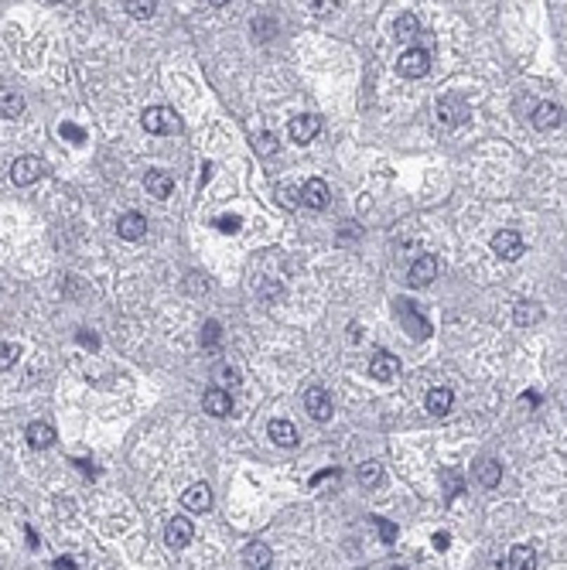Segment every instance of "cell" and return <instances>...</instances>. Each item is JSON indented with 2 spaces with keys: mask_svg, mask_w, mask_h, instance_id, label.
<instances>
[{
  "mask_svg": "<svg viewBox=\"0 0 567 570\" xmlns=\"http://www.w3.org/2000/svg\"><path fill=\"white\" fill-rule=\"evenodd\" d=\"M373 526H376V533H380V540H383V543H393V540H396V526H393L389 519L376 516V519H373Z\"/></svg>",
  "mask_w": 567,
  "mask_h": 570,
  "instance_id": "cell-35",
  "label": "cell"
},
{
  "mask_svg": "<svg viewBox=\"0 0 567 570\" xmlns=\"http://www.w3.org/2000/svg\"><path fill=\"white\" fill-rule=\"evenodd\" d=\"M55 570H76V564H72L69 557H58V560H55Z\"/></svg>",
  "mask_w": 567,
  "mask_h": 570,
  "instance_id": "cell-41",
  "label": "cell"
},
{
  "mask_svg": "<svg viewBox=\"0 0 567 570\" xmlns=\"http://www.w3.org/2000/svg\"><path fill=\"white\" fill-rule=\"evenodd\" d=\"M27 444L38 447V451L52 447L55 444V427L48 423V420H34V423H27Z\"/></svg>",
  "mask_w": 567,
  "mask_h": 570,
  "instance_id": "cell-22",
  "label": "cell"
},
{
  "mask_svg": "<svg viewBox=\"0 0 567 570\" xmlns=\"http://www.w3.org/2000/svg\"><path fill=\"white\" fill-rule=\"evenodd\" d=\"M116 233L120 239H140V236L147 233V219L140 215V212H127V215H120V222H116Z\"/></svg>",
  "mask_w": 567,
  "mask_h": 570,
  "instance_id": "cell-18",
  "label": "cell"
},
{
  "mask_svg": "<svg viewBox=\"0 0 567 570\" xmlns=\"http://www.w3.org/2000/svg\"><path fill=\"white\" fill-rule=\"evenodd\" d=\"M25 113V96L14 89H0V120H14Z\"/></svg>",
  "mask_w": 567,
  "mask_h": 570,
  "instance_id": "cell-24",
  "label": "cell"
},
{
  "mask_svg": "<svg viewBox=\"0 0 567 570\" xmlns=\"http://www.w3.org/2000/svg\"><path fill=\"white\" fill-rule=\"evenodd\" d=\"M438 277V257H431V253H420V257L411 263V273H407V280L411 287H427L431 280Z\"/></svg>",
  "mask_w": 567,
  "mask_h": 570,
  "instance_id": "cell-10",
  "label": "cell"
},
{
  "mask_svg": "<svg viewBox=\"0 0 567 570\" xmlns=\"http://www.w3.org/2000/svg\"><path fill=\"white\" fill-rule=\"evenodd\" d=\"M79 345H86V348H96V345H100V338L93 335V332H86V328H82V332H79Z\"/></svg>",
  "mask_w": 567,
  "mask_h": 570,
  "instance_id": "cell-40",
  "label": "cell"
},
{
  "mask_svg": "<svg viewBox=\"0 0 567 570\" xmlns=\"http://www.w3.org/2000/svg\"><path fill=\"white\" fill-rule=\"evenodd\" d=\"M462 489H465L462 475H458V471H448V475H444V492H448V498H458Z\"/></svg>",
  "mask_w": 567,
  "mask_h": 570,
  "instance_id": "cell-34",
  "label": "cell"
},
{
  "mask_svg": "<svg viewBox=\"0 0 567 570\" xmlns=\"http://www.w3.org/2000/svg\"><path fill=\"white\" fill-rule=\"evenodd\" d=\"M396 318L403 321V328L411 332V338H420V341H424V338H431V325H427L420 314L413 311L411 301H396Z\"/></svg>",
  "mask_w": 567,
  "mask_h": 570,
  "instance_id": "cell-9",
  "label": "cell"
},
{
  "mask_svg": "<svg viewBox=\"0 0 567 570\" xmlns=\"http://www.w3.org/2000/svg\"><path fill=\"white\" fill-rule=\"evenodd\" d=\"M41 171H45V164H41L34 154H25V157H18V161L11 164V182L27 188V184H34L38 178H41Z\"/></svg>",
  "mask_w": 567,
  "mask_h": 570,
  "instance_id": "cell-4",
  "label": "cell"
},
{
  "mask_svg": "<svg viewBox=\"0 0 567 570\" xmlns=\"http://www.w3.org/2000/svg\"><path fill=\"white\" fill-rule=\"evenodd\" d=\"M305 410H308L318 423H328L332 420V414H335V407H332V396L325 393L321 386H311L308 393H305Z\"/></svg>",
  "mask_w": 567,
  "mask_h": 570,
  "instance_id": "cell-6",
  "label": "cell"
},
{
  "mask_svg": "<svg viewBox=\"0 0 567 570\" xmlns=\"http://www.w3.org/2000/svg\"><path fill=\"white\" fill-rule=\"evenodd\" d=\"M181 502H185V509H192V513H208V509H212V489H208L206 482H195V485L185 489Z\"/></svg>",
  "mask_w": 567,
  "mask_h": 570,
  "instance_id": "cell-12",
  "label": "cell"
},
{
  "mask_svg": "<svg viewBox=\"0 0 567 570\" xmlns=\"http://www.w3.org/2000/svg\"><path fill=\"white\" fill-rule=\"evenodd\" d=\"M396 72L403 79H424L431 72V52L427 48H407L396 62Z\"/></svg>",
  "mask_w": 567,
  "mask_h": 570,
  "instance_id": "cell-3",
  "label": "cell"
},
{
  "mask_svg": "<svg viewBox=\"0 0 567 570\" xmlns=\"http://www.w3.org/2000/svg\"><path fill=\"white\" fill-rule=\"evenodd\" d=\"M287 133H291L294 144H311V140L321 133V116H314V113H301V116L291 120Z\"/></svg>",
  "mask_w": 567,
  "mask_h": 570,
  "instance_id": "cell-7",
  "label": "cell"
},
{
  "mask_svg": "<svg viewBox=\"0 0 567 570\" xmlns=\"http://www.w3.org/2000/svg\"><path fill=\"white\" fill-rule=\"evenodd\" d=\"M192 536H195V526L188 519H171L168 529H164V540H168L171 550H185V546L192 543Z\"/></svg>",
  "mask_w": 567,
  "mask_h": 570,
  "instance_id": "cell-15",
  "label": "cell"
},
{
  "mask_svg": "<svg viewBox=\"0 0 567 570\" xmlns=\"http://www.w3.org/2000/svg\"><path fill=\"white\" fill-rule=\"evenodd\" d=\"M18 359H21V345L18 341H0V372L11 369Z\"/></svg>",
  "mask_w": 567,
  "mask_h": 570,
  "instance_id": "cell-29",
  "label": "cell"
},
{
  "mask_svg": "<svg viewBox=\"0 0 567 570\" xmlns=\"http://www.w3.org/2000/svg\"><path fill=\"white\" fill-rule=\"evenodd\" d=\"M277 202L284 208H298L301 205V188H294V184H281L277 188Z\"/></svg>",
  "mask_w": 567,
  "mask_h": 570,
  "instance_id": "cell-32",
  "label": "cell"
},
{
  "mask_svg": "<svg viewBox=\"0 0 567 570\" xmlns=\"http://www.w3.org/2000/svg\"><path fill=\"white\" fill-rule=\"evenodd\" d=\"M509 567L513 570H537V550H533V546H513V550H509Z\"/></svg>",
  "mask_w": 567,
  "mask_h": 570,
  "instance_id": "cell-26",
  "label": "cell"
},
{
  "mask_svg": "<svg viewBox=\"0 0 567 570\" xmlns=\"http://www.w3.org/2000/svg\"><path fill=\"white\" fill-rule=\"evenodd\" d=\"M492 253L502 259H519L526 253V246H523V236L513 233V229H502V233L492 236Z\"/></svg>",
  "mask_w": 567,
  "mask_h": 570,
  "instance_id": "cell-8",
  "label": "cell"
},
{
  "mask_svg": "<svg viewBox=\"0 0 567 570\" xmlns=\"http://www.w3.org/2000/svg\"><path fill=\"white\" fill-rule=\"evenodd\" d=\"M154 0H133V4H127V14L137 21H147V18H154Z\"/></svg>",
  "mask_w": 567,
  "mask_h": 570,
  "instance_id": "cell-31",
  "label": "cell"
},
{
  "mask_svg": "<svg viewBox=\"0 0 567 570\" xmlns=\"http://www.w3.org/2000/svg\"><path fill=\"white\" fill-rule=\"evenodd\" d=\"M530 123L537 130H557L564 123V113H561V106L557 103H540L533 109V116H530Z\"/></svg>",
  "mask_w": 567,
  "mask_h": 570,
  "instance_id": "cell-16",
  "label": "cell"
},
{
  "mask_svg": "<svg viewBox=\"0 0 567 570\" xmlns=\"http://www.w3.org/2000/svg\"><path fill=\"white\" fill-rule=\"evenodd\" d=\"M144 188H147V195L151 198H168L171 191H175V178L168 175V171H161V168H151L147 175H144Z\"/></svg>",
  "mask_w": 567,
  "mask_h": 570,
  "instance_id": "cell-11",
  "label": "cell"
},
{
  "mask_svg": "<svg viewBox=\"0 0 567 570\" xmlns=\"http://www.w3.org/2000/svg\"><path fill=\"white\" fill-rule=\"evenodd\" d=\"M267 434H270V441L277 444V447H294L298 444V427L291 423V420H270V427H267Z\"/></svg>",
  "mask_w": 567,
  "mask_h": 570,
  "instance_id": "cell-19",
  "label": "cell"
},
{
  "mask_svg": "<svg viewBox=\"0 0 567 570\" xmlns=\"http://www.w3.org/2000/svg\"><path fill=\"white\" fill-rule=\"evenodd\" d=\"M140 123L147 133H157V137H164V133H175L181 127L178 113L171 109V106H147L144 109V116H140Z\"/></svg>",
  "mask_w": 567,
  "mask_h": 570,
  "instance_id": "cell-2",
  "label": "cell"
},
{
  "mask_svg": "<svg viewBox=\"0 0 567 570\" xmlns=\"http://www.w3.org/2000/svg\"><path fill=\"white\" fill-rule=\"evenodd\" d=\"M270 560H274L270 546L260 543V540L243 550V567H246V570H267V567H270Z\"/></svg>",
  "mask_w": 567,
  "mask_h": 570,
  "instance_id": "cell-17",
  "label": "cell"
},
{
  "mask_svg": "<svg viewBox=\"0 0 567 570\" xmlns=\"http://www.w3.org/2000/svg\"><path fill=\"white\" fill-rule=\"evenodd\" d=\"M420 34V21L413 18V14H400L396 21H393V38L396 41H413Z\"/></svg>",
  "mask_w": 567,
  "mask_h": 570,
  "instance_id": "cell-25",
  "label": "cell"
},
{
  "mask_svg": "<svg viewBox=\"0 0 567 570\" xmlns=\"http://www.w3.org/2000/svg\"><path fill=\"white\" fill-rule=\"evenodd\" d=\"M332 202V188L321 182V178H311V182L301 184V205L311 208V212H321V208H328Z\"/></svg>",
  "mask_w": 567,
  "mask_h": 570,
  "instance_id": "cell-5",
  "label": "cell"
},
{
  "mask_svg": "<svg viewBox=\"0 0 567 570\" xmlns=\"http://www.w3.org/2000/svg\"><path fill=\"white\" fill-rule=\"evenodd\" d=\"M448 543H451V540H448V533H438V536H434V546H438V550H444Z\"/></svg>",
  "mask_w": 567,
  "mask_h": 570,
  "instance_id": "cell-42",
  "label": "cell"
},
{
  "mask_svg": "<svg viewBox=\"0 0 567 570\" xmlns=\"http://www.w3.org/2000/svg\"><path fill=\"white\" fill-rule=\"evenodd\" d=\"M389 570H407V567H389Z\"/></svg>",
  "mask_w": 567,
  "mask_h": 570,
  "instance_id": "cell-43",
  "label": "cell"
},
{
  "mask_svg": "<svg viewBox=\"0 0 567 570\" xmlns=\"http://www.w3.org/2000/svg\"><path fill=\"white\" fill-rule=\"evenodd\" d=\"M424 407H427V414L431 416H448L451 414V407H455V393L448 386H434L427 396H424Z\"/></svg>",
  "mask_w": 567,
  "mask_h": 570,
  "instance_id": "cell-14",
  "label": "cell"
},
{
  "mask_svg": "<svg viewBox=\"0 0 567 570\" xmlns=\"http://www.w3.org/2000/svg\"><path fill=\"white\" fill-rule=\"evenodd\" d=\"M58 133H62L65 140H72V144H82V140H86L82 127H76V123H62V127H58Z\"/></svg>",
  "mask_w": 567,
  "mask_h": 570,
  "instance_id": "cell-37",
  "label": "cell"
},
{
  "mask_svg": "<svg viewBox=\"0 0 567 570\" xmlns=\"http://www.w3.org/2000/svg\"><path fill=\"white\" fill-rule=\"evenodd\" d=\"M380 482H383V465H380V461H362L359 465V485L373 489V485H380Z\"/></svg>",
  "mask_w": 567,
  "mask_h": 570,
  "instance_id": "cell-28",
  "label": "cell"
},
{
  "mask_svg": "<svg viewBox=\"0 0 567 570\" xmlns=\"http://www.w3.org/2000/svg\"><path fill=\"white\" fill-rule=\"evenodd\" d=\"M239 226H243V219H239V215H219V219H215V229H219V233H239Z\"/></svg>",
  "mask_w": 567,
  "mask_h": 570,
  "instance_id": "cell-36",
  "label": "cell"
},
{
  "mask_svg": "<svg viewBox=\"0 0 567 570\" xmlns=\"http://www.w3.org/2000/svg\"><path fill=\"white\" fill-rule=\"evenodd\" d=\"M332 7H338L335 0H314V4H311V11H314L318 18H325V14H332Z\"/></svg>",
  "mask_w": 567,
  "mask_h": 570,
  "instance_id": "cell-39",
  "label": "cell"
},
{
  "mask_svg": "<svg viewBox=\"0 0 567 570\" xmlns=\"http://www.w3.org/2000/svg\"><path fill=\"white\" fill-rule=\"evenodd\" d=\"M400 372V359L393 355V352H373V359H369V376L373 379H393Z\"/></svg>",
  "mask_w": 567,
  "mask_h": 570,
  "instance_id": "cell-13",
  "label": "cell"
},
{
  "mask_svg": "<svg viewBox=\"0 0 567 570\" xmlns=\"http://www.w3.org/2000/svg\"><path fill=\"white\" fill-rule=\"evenodd\" d=\"M257 31H263V34H260V41H267V38H274L277 25H274V21H267V18H260V21H253V34H257Z\"/></svg>",
  "mask_w": 567,
  "mask_h": 570,
  "instance_id": "cell-38",
  "label": "cell"
},
{
  "mask_svg": "<svg viewBox=\"0 0 567 570\" xmlns=\"http://www.w3.org/2000/svg\"><path fill=\"white\" fill-rule=\"evenodd\" d=\"M212 383H215V389H236L239 383H243V372L236 369L232 362H219L215 369H212Z\"/></svg>",
  "mask_w": 567,
  "mask_h": 570,
  "instance_id": "cell-23",
  "label": "cell"
},
{
  "mask_svg": "<svg viewBox=\"0 0 567 570\" xmlns=\"http://www.w3.org/2000/svg\"><path fill=\"white\" fill-rule=\"evenodd\" d=\"M434 116H438L441 127L455 130V127H462L465 120L472 116V109H468V103H465L462 96L448 93V96H441V100H438V106H434Z\"/></svg>",
  "mask_w": 567,
  "mask_h": 570,
  "instance_id": "cell-1",
  "label": "cell"
},
{
  "mask_svg": "<svg viewBox=\"0 0 567 570\" xmlns=\"http://www.w3.org/2000/svg\"><path fill=\"white\" fill-rule=\"evenodd\" d=\"M202 407H206V414H212V416H229L232 414L229 393H226V389H215V386L202 396Z\"/></svg>",
  "mask_w": 567,
  "mask_h": 570,
  "instance_id": "cell-20",
  "label": "cell"
},
{
  "mask_svg": "<svg viewBox=\"0 0 567 570\" xmlns=\"http://www.w3.org/2000/svg\"><path fill=\"white\" fill-rule=\"evenodd\" d=\"M219 341H222V325H219V321H206V328H202V345H206V348H219Z\"/></svg>",
  "mask_w": 567,
  "mask_h": 570,
  "instance_id": "cell-33",
  "label": "cell"
},
{
  "mask_svg": "<svg viewBox=\"0 0 567 570\" xmlns=\"http://www.w3.org/2000/svg\"><path fill=\"white\" fill-rule=\"evenodd\" d=\"M540 318H543V311H540L537 301H519V304H516V325L526 328V325H537Z\"/></svg>",
  "mask_w": 567,
  "mask_h": 570,
  "instance_id": "cell-27",
  "label": "cell"
},
{
  "mask_svg": "<svg viewBox=\"0 0 567 570\" xmlns=\"http://www.w3.org/2000/svg\"><path fill=\"white\" fill-rule=\"evenodd\" d=\"M277 137L274 133H260V137H253V151H257L260 157H270V154H277Z\"/></svg>",
  "mask_w": 567,
  "mask_h": 570,
  "instance_id": "cell-30",
  "label": "cell"
},
{
  "mask_svg": "<svg viewBox=\"0 0 567 570\" xmlns=\"http://www.w3.org/2000/svg\"><path fill=\"white\" fill-rule=\"evenodd\" d=\"M475 478H479V485L495 489V485L502 482V465H499L495 458H479V461H475Z\"/></svg>",
  "mask_w": 567,
  "mask_h": 570,
  "instance_id": "cell-21",
  "label": "cell"
}]
</instances>
